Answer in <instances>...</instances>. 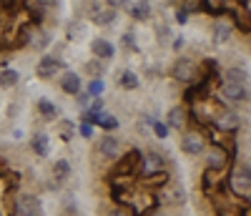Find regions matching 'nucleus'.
<instances>
[{
  "label": "nucleus",
  "instance_id": "nucleus-1",
  "mask_svg": "<svg viewBox=\"0 0 251 216\" xmlns=\"http://www.w3.org/2000/svg\"><path fill=\"white\" fill-rule=\"evenodd\" d=\"M231 191L241 193V196H246V193L251 191V166L249 163H241L234 168V174H231Z\"/></svg>",
  "mask_w": 251,
  "mask_h": 216
},
{
  "label": "nucleus",
  "instance_id": "nucleus-2",
  "mask_svg": "<svg viewBox=\"0 0 251 216\" xmlns=\"http://www.w3.org/2000/svg\"><path fill=\"white\" fill-rule=\"evenodd\" d=\"M203 148H206V141H203L201 134L188 131V134L181 136V151H183V154H188V156H201Z\"/></svg>",
  "mask_w": 251,
  "mask_h": 216
},
{
  "label": "nucleus",
  "instance_id": "nucleus-3",
  "mask_svg": "<svg viewBox=\"0 0 251 216\" xmlns=\"http://www.w3.org/2000/svg\"><path fill=\"white\" fill-rule=\"evenodd\" d=\"M15 214L18 216H40V201L33 193H20V199L15 204Z\"/></svg>",
  "mask_w": 251,
  "mask_h": 216
},
{
  "label": "nucleus",
  "instance_id": "nucleus-4",
  "mask_svg": "<svg viewBox=\"0 0 251 216\" xmlns=\"http://www.w3.org/2000/svg\"><path fill=\"white\" fill-rule=\"evenodd\" d=\"M226 163H228V154L221 146H211L206 151V166H208V171H224Z\"/></svg>",
  "mask_w": 251,
  "mask_h": 216
},
{
  "label": "nucleus",
  "instance_id": "nucleus-5",
  "mask_svg": "<svg viewBox=\"0 0 251 216\" xmlns=\"http://www.w3.org/2000/svg\"><path fill=\"white\" fill-rule=\"evenodd\" d=\"M88 15H91L93 23H98V26H111L116 20V8H100L98 3H91L88 5Z\"/></svg>",
  "mask_w": 251,
  "mask_h": 216
},
{
  "label": "nucleus",
  "instance_id": "nucleus-6",
  "mask_svg": "<svg viewBox=\"0 0 251 216\" xmlns=\"http://www.w3.org/2000/svg\"><path fill=\"white\" fill-rule=\"evenodd\" d=\"M239 126H241V116L236 111H224L216 118V128H219L221 134H234Z\"/></svg>",
  "mask_w": 251,
  "mask_h": 216
},
{
  "label": "nucleus",
  "instance_id": "nucleus-7",
  "mask_svg": "<svg viewBox=\"0 0 251 216\" xmlns=\"http://www.w3.org/2000/svg\"><path fill=\"white\" fill-rule=\"evenodd\" d=\"M171 76L176 81H181V83H188V81L194 78V63L188 60V58H178L174 63V68H171Z\"/></svg>",
  "mask_w": 251,
  "mask_h": 216
},
{
  "label": "nucleus",
  "instance_id": "nucleus-8",
  "mask_svg": "<svg viewBox=\"0 0 251 216\" xmlns=\"http://www.w3.org/2000/svg\"><path fill=\"white\" fill-rule=\"evenodd\" d=\"M183 199H186V193H183V189L176 186V184H166V186L161 189V201H163V204L178 206V204H183Z\"/></svg>",
  "mask_w": 251,
  "mask_h": 216
},
{
  "label": "nucleus",
  "instance_id": "nucleus-9",
  "mask_svg": "<svg viewBox=\"0 0 251 216\" xmlns=\"http://www.w3.org/2000/svg\"><path fill=\"white\" fill-rule=\"evenodd\" d=\"M234 35V28L231 23H226V20H219V23H214V30H211V40L214 46H224V43H228Z\"/></svg>",
  "mask_w": 251,
  "mask_h": 216
},
{
  "label": "nucleus",
  "instance_id": "nucleus-10",
  "mask_svg": "<svg viewBox=\"0 0 251 216\" xmlns=\"http://www.w3.org/2000/svg\"><path fill=\"white\" fill-rule=\"evenodd\" d=\"M221 96L226 101H246L249 98V91L244 83H224L221 85Z\"/></svg>",
  "mask_w": 251,
  "mask_h": 216
},
{
  "label": "nucleus",
  "instance_id": "nucleus-11",
  "mask_svg": "<svg viewBox=\"0 0 251 216\" xmlns=\"http://www.w3.org/2000/svg\"><path fill=\"white\" fill-rule=\"evenodd\" d=\"M58 68H60L58 58L43 55V58H40V63H38V68H35V73H38V78H53L58 73Z\"/></svg>",
  "mask_w": 251,
  "mask_h": 216
},
{
  "label": "nucleus",
  "instance_id": "nucleus-12",
  "mask_svg": "<svg viewBox=\"0 0 251 216\" xmlns=\"http://www.w3.org/2000/svg\"><path fill=\"white\" fill-rule=\"evenodd\" d=\"M98 151L106 159H118V154H121V143L113 138V136H100V141H98Z\"/></svg>",
  "mask_w": 251,
  "mask_h": 216
},
{
  "label": "nucleus",
  "instance_id": "nucleus-13",
  "mask_svg": "<svg viewBox=\"0 0 251 216\" xmlns=\"http://www.w3.org/2000/svg\"><path fill=\"white\" fill-rule=\"evenodd\" d=\"M91 51H93V55L98 58V60H108V58H113V46L106 40V38H96L93 43H91Z\"/></svg>",
  "mask_w": 251,
  "mask_h": 216
},
{
  "label": "nucleus",
  "instance_id": "nucleus-14",
  "mask_svg": "<svg viewBox=\"0 0 251 216\" xmlns=\"http://www.w3.org/2000/svg\"><path fill=\"white\" fill-rule=\"evenodd\" d=\"M60 88L66 91V93H71V96H78L80 93V76L68 71L66 76L60 78Z\"/></svg>",
  "mask_w": 251,
  "mask_h": 216
},
{
  "label": "nucleus",
  "instance_id": "nucleus-15",
  "mask_svg": "<svg viewBox=\"0 0 251 216\" xmlns=\"http://www.w3.org/2000/svg\"><path fill=\"white\" fill-rule=\"evenodd\" d=\"M161 168H163V159H161L158 154H149V156L143 159V174H146V176L158 174Z\"/></svg>",
  "mask_w": 251,
  "mask_h": 216
},
{
  "label": "nucleus",
  "instance_id": "nucleus-16",
  "mask_svg": "<svg viewBox=\"0 0 251 216\" xmlns=\"http://www.w3.org/2000/svg\"><path fill=\"white\" fill-rule=\"evenodd\" d=\"M166 123H169V128H181V126L186 123V111H183L181 106L171 108V111H169V118H166Z\"/></svg>",
  "mask_w": 251,
  "mask_h": 216
},
{
  "label": "nucleus",
  "instance_id": "nucleus-17",
  "mask_svg": "<svg viewBox=\"0 0 251 216\" xmlns=\"http://www.w3.org/2000/svg\"><path fill=\"white\" fill-rule=\"evenodd\" d=\"M128 13L136 20H146L151 15V8H149V3H128Z\"/></svg>",
  "mask_w": 251,
  "mask_h": 216
},
{
  "label": "nucleus",
  "instance_id": "nucleus-18",
  "mask_svg": "<svg viewBox=\"0 0 251 216\" xmlns=\"http://www.w3.org/2000/svg\"><path fill=\"white\" fill-rule=\"evenodd\" d=\"M246 81V71L244 66H234L224 73V83H244Z\"/></svg>",
  "mask_w": 251,
  "mask_h": 216
},
{
  "label": "nucleus",
  "instance_id": "nucleus-19",
  "mask_svg": "<svg viewBox=\"0 0 251 216\" xmlns=\"http://www.w3.org/2000/svg\"><path fill=\"white\" fill-rule=\"evenodd\" d=\"M48 136L46 134H35L33 136V151H35V154L38 156H48Z\"/></svg>",
  "mask_w": 251,
  "mask_h": 216
},
{
  "label": "nucleus",
  "instance_id": "nucleus-20",
  "mask_svg": "<svg viewBox=\"0 0 251 216\" xmlns=\"http://www.w3.org/2000/svg\"><path fill=\"white\" fill-rule=\"evenodd\" d=\"M53 176L60 179V181H63V179H68V176H71V163H68L66 159L55 161V163H53Z\"/></svg>",
  "mask_w": 251,
  "mask_h": 216
},
{
  "label": "nucleus",
  "instance_id": "nucleus-21",
  "mask_svg": "<svg viewBox=\"0 0 251 216\" xmlns=\"http://www.w3.org/2000/svg\"><path fill=\"white\" fill-rule=\"evenodd\" d=\"M118 81H121V88H126V91H133L136 85H138V76L131 73V71H123V73L118 76Z\"/></svg>",
  "mask_w": 251,
  "mask_h": 216
},
{
  "label": "nucleus",
  "instance_id": "nucleus-22",
  "mask_svg": "<svg viewBox=\"0 0 251 216\" xmlns=\"http://www.w3.org/2000/svg\"><path fill=\"white\" fill-rule=\"evenodd\" d=\"M18 81H20V76H18L15 71H10V68L0 71V85H3V88H13Z\"/></svg>",
  "mask_w": 251,
  "mask_h": 216
},
{
  "label": "nucleus",
  "instance_id": "nucleus-23",
  "mask_svg": "<svg viewBox=\"0 0 251 216\" xmlns=\"http://www.w3.org/2000/svg\"><path fill=\"white\" fill-rule=\"evenodd\" d=\"M103 71H106V66L98 60V58H93V60H88L86 63V73L88 76H93V78H103Z\"/></svg>",
  "mask_w": 251,
  "mask_h": 216
},
{
  "label": "nucleus",
  "instance_id": "nucleus-24",
  "mask_svg": "<svg viewBox=\"0 0 251 216\" xmlns=\"http://www.w3.org/2000/svg\"><path fill=\"white\" fill-rule=\"evenodd\" d=\"M73 131H75L73 121H68V118H66V121H60V123H58V134H60V138H63V141H71V138H73Z\"/></svg>",
  "mask_w": 251,
  "mask_h": 216
},
{
  "label": "nucleus",
  "instance_id": "nucleus-25",
  "mask_svg": "<svg viewBox=\"0 0 251 216\" xmlns=\"http://www.w3.org/2000/svg\"><path fill=\"white\" fill-rule=\"evenodd\" d=\"M38 111L43 113L46 118H55V116H58V111H55V106H53V103H50L48 98H40V101H38Z\"/></svg>",
  "mask_w": 251,
  "mask_h": 216
},
{
  "label": "nucleus",
  "instance_id": "nucleus-26",
  "mask_svg": "<svg viewBox=\"0 0 251 216\" xmlns=\"http://www.w3.org/2000/svg\"><path fill=\"white\" fill-rule=\"evenodd\" d=\"M103 91H106V83H103L100 78H93V81L88 83V93H91L93 98H100Z\"/></svg>",
  "mask_w": 251,
  "mask_h": 216
},
{
  "label": "nucleus",
  "instance_id": "nucleus-27",
  "mask_svg": "<svg viewBox=\"0 0 251 216\" xmlns=\"http://www.w3.org/2000/svg\"><path fill=\"white\" fill-rule=\"evenodd\" d=\"M48 43H50V33H40V35H35L33 38V48H48Z\"/></svg>",
  "mask_w": 251,
  "mask_h": 216
},
{
  "label": "nucleus",
  "instance_id": "nucleus-28",
  "mask_svg": "<svg viewBox=\"0 0 251 216\" xmlns=\"http://www.w3.org/2000/svg\"><path fill=\"white\" fill-rule=\"evenodd\" d=\"M100 128L113 131V128H118V118L116 116H100Z\"/></svg>",
  "mask_w": 251,
  "mask_h": 216
},
{
  "label": "nucleus",
  "instance_id": "nucleus-29",
  "mask_svg": "<svg viewBox=\"0 0 251 216\" xmlns=\"http://www.w3.org/2000/svg\"><path fill=\"white\" fill-rule=\"evenodd\" d=\"M153 134H156L158 138H166V136H169V123L156 121V123H153Z\"/></svg>",
  "mask_w": 251,
  "mask_h": 216
},
{
  "label": "nucleus",
  "instance_id": "nucleus-30",
  "mask_svg": "<svg viewBox=\"0 0 251 216\" xmlns=\"http://www.w3.org/2000/svg\"><path fill=\"white\" fill-rule=\"evenodd\" d=\"M83 33H86V28H83V26H78V23H73L71 26V30H68V35L75 40V38H83Z\"/></svg>",
  "mask_w": 251,
  "mask_h": 216
},
{
  "label": "nucleus",
  "instance_id": "nucleus-31",
  "mask_svg": "<svg viewBox=\"0 0 251 216\" xmlns=\"http://www.w3.org/2000/svg\"><path fill=\"white\" fill-rule=\"evenodd\" d=\"M123 46L128 51H136V43H133V33H123Z\"/></svg>",
  "mask_w": 251,
  "mask_h": 216
},
{
  "label": "nucleus",
  "instance_id": "nucleus-32",
  "mask_svg": "<svg viewBox=\"0 0 251 216\" xmlns=\"http://www.w3.org/2000/svg\"><path fill=\"white\" fill-rule=\"evenodd\" d=\"M91 113H96V116L103 113V101H100V98H96V101L91 103Z\"/></svg>",
  "mask_w": 251,
  "mask_h": 216
},
{
  "label": "nucleus",
  "instance_id": "nucleus-33",
  "mask_svg": "<svg viewBox=\"0 0 251 216\" xmlns=\"http://www.w3.org/2000/svg\"><path fill=\"white\" fill-rule=\"evenodd\" d=\"M88 98H91V93H78V106L83 108V111H86V108L91 106V103H88Z\"/></svg>",
  "mask_w": 251,
  "mask_h": 216
},
{
  "label": "nucleus",
  "instance_id": "nucleus-34",
  "mask_svg": "<svg viewBox=\"0 0 251 216\" xmlns=\"http://www.w3.org/2000/svg\"><path fill=\"white\" fill-rule=\"evenodd\" d=\"M80 136H86V138H91V136H93L91 123H83V126H80Z\"/></svg>",
  "mask_w": 251,
  "mask_h": 216
},
{
  "label": "nucleus",
  "instance_id": "nucleus-35",
  "mask_svg": "<svg viewBox=\"0 0 251 216\" xmlns=\"http://www.w3.org/2000/svg\"><path fill=\"white\" fill-rule=\"evenodd\" d=\"M106 3H108L111 8H118V5H121V8H128V0H106Z\"/></svg>",
  "mask_w": 251,
  "mask_h": 216
},
{
  "label": "nucleus",
  "instance_id": "nucleus-36",
  "mask_svg": "<svg viewBox=\"0 0 251 216\" xmlns=\"http://www.w3.org/2000/svg\"><path fill=\"white\" fill-rule=\"evenodd\" d=\"M176 20H178V23L183 26L186 20H188V13H186V10H176Z\"/></svg>",
  "mask_w": 251,
  "mask_h": 216
},
{
  "label": "nucleus",
  "instance_id": "nucleus-37",
  "mask_svg": "<svg viewBox=\"0 0 251 216\" xmlns=\"http://www.w3.org/2000/svg\"><path fill=\"white\" fill-rule=\"evenodd\" d=\"M183 43H186V40H183V35L174 38V48H176V51H181V48H183Z\"/></svg>",
  "mask_w": 251,
  "mask_h": 216
},
{
  "label": "nucleus",
  "instance_id": "nucleus-38",
  "mask_svg": "<svg viewBox=\"0 0 251 216\" xmlns=\"http://www.w3.org/2000/svg\"><path fill=\"white\" fill-rule=\"evenodd\" d=\"M108 216H128V211H126V209H121V206H118V209H113V211H111Z\"/></svg>",
  "mask_w": 251,
  "mask_h": 216
},
{
  "label": "nucleus",
  "instance_id": "nucleus-39",
  "mask_svg": "<svg viewBox=\"0 0 251 216\" xmlns=\"http://www.w3.org/2000/svg\"><path fill=\"white\" fill-rule=\"evenodd\" d=\"M158 38H161V40L169 38V28H158Z\"/></svg>",
  "mask_w": 251,
  "mask_h": 216
},
{
  "label": "nucleus",
  "instance_id": "nucleus-40",
  "mask_svg": "<svg viewBox=\"0 0 251 216\" xmlns=\"http://www.w3.org/2000/svg\"><path fill=\"white\" fill-rule=\"evenodd\" d=\"M143 3H151V0H143Z\"/></svg>",
  "mask_w": 251,
  "mask_h": 216
}]
</instances>
